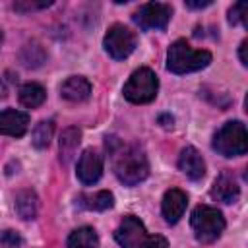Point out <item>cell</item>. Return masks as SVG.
Wrapping results in <instances>:
<instances>
[{
    "label": "cell",
    "instance_id": "cell-1",
    "mask_svg": "<svg viewBox=\"0 0 248 248\" xmlns=\"http://www.w3.org/2000/svg\"><path fill=\"white\" fill-rule=\"evenodd\" d=\"M107 149L112 155L114 174L126 186H136L149 174V161L138 145H124L116 138H107Z\"/></svg>",
    "mask_w": 248,
    "mask_h": 248
},
{
    "label": "cell",
    "instance_id": "cell-2",
    "mask_svg": "<svg viewBox=\"0 0 248 248\" xmlns=\"http://www.w3.org/2000/svg\"><path fill=\"white\" fill-rule=\"evenodd\" d=\"M114 238L122 248H169V240L161 234H149L136 215L122 219L114 231Z\"/></svg>",
    "mask_w": 248,
    "mask_h": 248
},
{
    "label": "cell",
    "instance_id": "cell-3",
    "mask_svg": "<svg viewBox=\"0 0 248 248\" xmlns=\"http://www.w3.org/2000/svg\"><path fill=\"white\" fill-rule=\"evenodd\" d=\"M211 62V52L209 50H196L192 48L184 39L174 41L169 46L167 52V68L172 74H190L198 72Z\"/></svg>",
    "mask_w": 248,
    "mask_h": 248
},
{
    "label": "cell",
    "instance_id": "cell-4",
    "mask_svg": "<svg viewBox=\"0 0 248 248\" xmlns=\"http://www.w3.org/2000/svg\"><path fill=\"white\" fill-rule=\"evenodd\" d=\"M190 225H192V231L198 242L211 244L225 231V217L217 207L198 205L190 215Z\"/></svg>",
    "mask_w": 248,
    "mask_h": 248
},
{
    "label": "cell",
    "instance_id": "cell-5",
    "mask_svg": "<svg viewBox=\"0 0 248 248\" xmlns=\"http://www.w3.org/2000/svg\"><path fill=\"white\" fill-rule=\"evenodd\" d=\"M213 149L223 157H238L248 151L246 128L240 120L225 122L213 136Z\"/></svg>",
    "mask_w": 248,
    "mask_h": 248
},
{
    "label": "cell",
    "instance_id": "cell-6",
    "mask_svg": "<svg viewBox=\"0 0 248 248\" xmlns=\"http://www.w3.org/2000/svg\"><path fill=\"white\" fill-rule=\"evenodd\" d=\"M159 91V79L153 70L149 68H138L126 81L122 93L130 103L136 105H145L151 103L157 97Z\"/></svg>",
    "mask_w": 248,
    "mask_h": 248
},
{
    "label": "cell",
    "instance_id": "cell-7",
    "mask_svg": "<svg viewBox=\"0 0 248 248\" xmlns=\"http://www.w3.org/2000/svg\"><path fill=\"white\" fill-rule=\"evenodd\" d=\"M136 41H138L136 39V33L130 27H126L122 23H114L107 31V35L103 39V46H105V50L114 60H124V58H128L134 52Z\"/></svg>",
    "mask_w": 248,
    "mask_h": 248
},
{
    "label": "cell",
    "instance_id": "cell-8",
    "mask_svg": "<svg viewBox=\"0 0 248 248\" xmlns=\"http://www.w3.org/2000/svg\"><path fill=\"white\" fill-rule=\"evenodd\" d=\"M170 16H172V10L169 4H163V2H147L143 6H140L132 19L134 23L143 29V31H151V29H165L170 21Z\"/></svg>",
    "mask_w": 248,
    "mask_h": 248
},
{
    "label": "cell",
    "instance_id": "cell-9",
    "mask_svg": "<svg viewBox=\"0 0 248 248\" xmlns=\"http://www.w3.org/2000/svg\"><path fill=\"white\" fill-rule=\"evenodd\" d=\"M76 172L83 184H95L103 174V157L93 149H85L79 155Z\"/></svg>",
    "mask_w": 248,
    "mask_h": 248
},
{
    "label": "cell",
    "instance_id": "cell-10",
    "mask_svg": "<svg viewBox=\"0 0 248 248\" xmlns=\"http://www.w3.org/2000/svg\"><path fill=\"white\" fill-rule=\"evenodd\" d=\"M186 205H188V196L186 192L178 190V188H170L165 192L163 196V202H161V213L165 217L167 223H176L184 211H186Z\"/></svg>",
    "mask_w": 248,
    "mask_h": 248
},
{
    "label": "cell",
    "instance_id": "cell-11",
    "mask_svg": "<svg viewBox=\"0 0 248 248\" xmlns=\"http://www.w3.org/2000/svg\"><path fill=\"white\" fill-rule=\"evenodd\" d=\"M29 128V114L23 110L16 108H6L0 110V134L2 136H12V138H21Z\"/></svg>",
    "mask_w": 248,
    "mask_h": 248
},
{
    "label": "cell",
    "instance_id": "cell-12",
    "mask_svg": "<svg viewBox=\"0 0 248 248\" xmlns=\"http://www.w3.org/2000/svg\"><path fill=\"white\" fill-rule=\"evenodd\" d=\"M178 169L190 178V180H202L205 176V163L200 151L192 145L184 147L178 155Z\"/></svg>",
    "mask_w": 248,
    "mask_h": 248
},
{
    "label": "cell",
    "instance_id": "cell-13",
    "mask_svg": "<svg viewBox=\"0 0 248 248\" xmlns=\"http://www.w3.org/2000/svg\"><path fill=\"white\" fill-rule=\"evenodd\" d=\"M211 196L223 203H234L240 198V186L231 172H221L211 188Z\"/></svg>",
    "mask_w": 248,
    "mask_h": 248
},
{
    "label": "cell",
    "instance_id": "cell-14",
    "mask_svg": "<svg viewBox=\"0 0 248 248\" xmlns=\"http://www.w3.org/2000/svg\"><path fill=\"white\" fill-rule=\"evenodd\" d=\"M60 95L66 101L72 103H81L89 99L91 95V83L83 76H70L62 85H60Z\"/></svg>",
    "mask_w": 248,
    "mask_h": 248
},
{
    "label": "cell",
    "instance_id": "cell-15",
    "mask_svg": "<svg viewBox=\"0 0 248 248\" xmlns=\"http://www.w3.org/2000/svg\"><path fill=\"white\" fill-rule=\"evenodd\" d=\"M78 205L89 211H105L114 205V196L108 190H99L95 194H81L78 198Z\"/></svg>",
    "mask_w": 248,
    "mask_h": 248
},
{
    "label": "cell",
    "instance_id": "cell-16",
    "mask_svg": "<svg viewBox=\"0 0 248 248\" xmlns=\"http://www.w3.org/2000/svg\"><path fill=\"white\" fill-rule=\"evenodd\" d=\"M16 211L21 219L29 221L35 219L37 211H39V198L33 190H21L16 196Z\"/></svg>",
    "mask_w": 248,
    "mask_h": 248
},
{
    "label": "cell",
    "instance_id": "cell-17",
    "mask_svg": "<svg viewBox=\"0 0 248 248\" xmlns=\"http://www.w3.org/2000/svg\"><path fill=\"white\" fill-rule=\"evenodd\" d=\"M79 141H81V132H79V128L70 126V128H66V130L62 132V136H60V159H62L64 163H70V161L74 159Z\"/></svg>",
    "mask_w": 248,
    "mask_h": 248
},
{
    "label": "cell",
    "instance_id": "cell-18",
    "mask_svg": "<svg viewBox=\"0 0 248 248\" xmlns=\"http://www.w3.org/2000/svg\"><path fill=\"white\" fill-rule=\"evenodd\" d=\"M45 99H46V91L41 83L29 81V83H23L19 87V103L27 108H35V107L43 105Z\"/></svg>",
    "mask_w": 248,
    "mask_h": 248
},
{
    "label": "cell",
    "instance_id": "cell-19",
    "mask_svg": "<svg viewBox=\"0 0 248 248\" xmlns=\"http://www.w3.org/2000/svg\"><path fill=\"white\" fill-rule=\"evenodd\" d=\"M68 248H97L99 246V236L95 229L91 227H79L70 232L68 236Z\"/></svg>",
    "mask_w": 248,
    "mask_h": 248
},
{
    "label": "cell",
    "instance_id": "cell-20",
    "mask_svg": "<svg viewBox=\"0 0 248 248\" xmlns=\"http://www.w3.org/2000/svg\"><path fill=\"white\" fill-rule=\"evenodd\" d=\"M52 134H54V122H52V120H41V122L33 128V134H31L33 147H37V149L48 147V143H50V140H52Z\"/></svg>",
    "mask_w": 248,
    "mask_h": 248
},
{
    "label": "cell",
    "instance_id": "cell-21",
    "mask_svg": "<svg viewBox=\"0 0 248 248\" xmlns=\"http://www.w3.org/2000/svg\"><path fill=\"white\" fill-rule=\"evenodd\" d=\"M21 62H23L25 66H29V68H37V66H41V64L45 62L43 48H41L39 45H35V43L25 45L23 50H21Z\"/></svg>",
    "mask_w": 248,
    "mask_h": 248
},
{
    "label": "cell",
    "instance_id": "cell-22",
    "mask_svg": "<svg viewBox=\"0 0 248 248\" xmlns=\"http://www.w3.org/2000/svg\"><path fill=\"white\" fill-rule=\"evenodd\" d=\"M246 16H248V4L246 2H236L229 10V23L231 25H236V23H244L246 25L248 23Z\"/></svg>",
    "mask_w": 248,
    "mask_h": 248
},
{
    "label": "cell",
    "instance_id": "cell-23",
    "mask_svg": "<svg viewBox=\"0 0 248 248\" xmlns=\"http://www.w3.org/2000/svg\"><path fill=\"white\" fill-rule=\"evenodd\" d=\"M21 236L16 231H4L0 232V248H19Z\"/></svg>",
    "mask_w": 248,
    "mask_h": 248
},
{
    "label": "cell",
    "instance_id": "cell-24",
    "mask_svg": "<svg viewBox=\"0 0 248 248\" xmlns=\"http://www.w3.org/2000/svg\"><path fill=\"white\" fill-rule=\"evenodd\" d=\"M52 6V2H16L14 4V10L16 12H33V10H43V8H48Z\"/></svg>",
    "mask_w": 248,
    "mask_h": 248
},
{
    "label": "cell",
    "instance_id": "cell-25",
    "mask_svg": "<svg viewBox=\"0 0 248 248\" xmlns=\"http://www.w3.org/2000/svg\"><path fill=\"white\" fill-rule=\"evenodd\" d=\"M207 6H211V0H198V2H194V0H186V8H192V10H202V8H207Z\"/></svg>",
    "mask_w": 248,
    "mask_h": 248
},
{
    "label": "cell",
    "instance_id": "cell-26",
    "mask_svg": "<svg viewBox=\"0 0 248 248\" xmlns=\"http://www.w3.org/2000/svg\"><path fill=\"white\" fill-rule=\"evenodd\" d=\"M246 48H248V39H244L240 43V50H238V56H240V62L242 66H248V56H246Z\"/></svg>",
    "mask_w": 248,
    "mask_h": 248
},
{
    "label": "cell",
    "instance_id": "cell-27",
    "mask_svg": "<svg viewBox=\"0 0 248 248\" xmlns=\"http://www.w3.org/2000/svg\"><path fill=\"white\" fill-rule=\"evenodd\" d=\"M8 95V85L4 83V79H0V99H4Z\"/></svg>",
    "mask_w": 248,
    "mask_h": 248
},
{
    "label": "cell",
    "instance_id": "cell-28",
    "mask_svg": "<svg viewBox=\"0 0 248 248\" xmlns=\"http://www.w3.org/2000/svg\"><path fill=\"white\" fill-rule=\"evenodd\" d=\"M2 39H4V35H2V31H0V45H2Z\"/></svg>",
    "mask_w": 248,
    "mask_h": 248
}]
</instances>
